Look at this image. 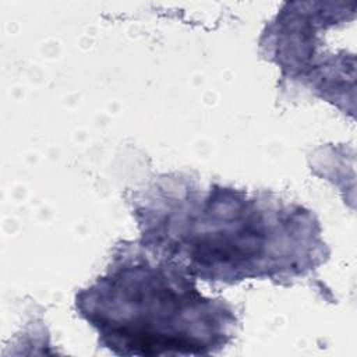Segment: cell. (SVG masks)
I'll list each match as a JSON object with an SVG mask.
<instances>
[{"label": "cell", "instance_id": "obj_1", "mask_svg": "<svg viewBox=\"0 0 357 357\" xmlns=\"http://www.w3.org/2000/svg\"><path fill=\"white\" fill-rule=\"evenodd\" d=\"M145 195L144 244L158 258L191 276L236 282L245 278L297 276L318 262L312 216L276 199L225 187L178 190L159 185Z\"/></svg>", "mask_w": 357, "mask_h": 357}, {"label": "cell", "instance_id": "obj_2", "mask_svg": "<svg viewBox=\"0 0 357 357\" xmlns=\"http://www.w3.org/2000/svg\"><path fill=\"white\" fill-rule=\"evenodd\" d=\"M127 250L77 296V310L116 354H209L231 336L234 314L204 297L177 266Z\"/></svg>", "mask_w": 357, "mask_h": 357}]
</instances>
